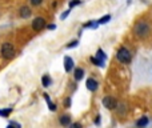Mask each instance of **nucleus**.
<instances>
[{
	"label": "nucleus",
	"instance_id": "6ab92c4d",
	"mask_svg": "<svg viewBox=\"0 0 152 128\" xmlns=\"http://www.w3.org/2000/svg\"><path fill=\"white\" fill-rule=\"evenodd\" d=\"M12 112V108H4V110H0V116L1 118H8Z\"/></svg>",
	"mask_w": 152,
	"mask_h": 128
},
{
	"label": "nucleus",
	"instance_id": "a211bd4d",
	"mask_svg": "<svg viewBox=\"0 0 152 128\" xmlns=\"http://www.w3.org/2000/svg\"><path fill=\"white\" fill-rule=\"evenodd\" d=\"M97 21L96 20H90L87 21V23H84L83 24V28H92V29H95V28H97Z\"/></svg>",
	"mask_w": 152,
	"mask_h": 128
},
{
	"label": "nucleus",
	"instance_id": "9d476101",
	"mask_svg": "<svg viewBox=\"0 0 152 128\" xmlns=\"http://www.w3.org/2000/svg\"><path fill=\"white\" fill-rule=\"evenodd\" d=\"M73 79H75V81H80V80H83L84 77V69L81 68V67H76V68H73Z\"/></svg>",
	"mask_w": 152,
	"mask_h": 128
},
{
	"label": "nucleus",
	"instance_id": "7ed1b4c3",
	"mask_svg": "<svg viewBox=\"0 0 152 128\" xmlns=\"http://www.w3.org/2000/svg\"><path fill=\"white\" fill-rule=\"evenodd\" d=\"M0 53L3 56V59L5 60H12L16 55V49H15L14 44L11 42H4L1 44V48H0Z\"/></svg>",
	"mask_w": 152,
	"mask_h": 128
},
{
	"label": "nucleus",
	"instance_id": "dca6fc26",
	"mask_svg": "<svg viewBox=\"0 0 152 128\" xmlns=\"http://www.w3.org/2000/svg\"><path fill=\"white\" fill-rule=\"evenodd\" d=\"M111 19H112V16H111L110 14H107V15H104L103 17H100L99 20H96V21H97V24H99V25H103V24H107Z\"/></svg>",
	"mask_w": 152,
	"mask_h": 128
},
{
	"label": "nucleus",
	"instance_id": "f03ea898",
	"mask_svg": "<svg viewBox=\"0 0 152 128\" xmlns=\"http://www.w3.org/2000/svg\"><path fill=\"white\" fill-rule=\"evenodd\" d=\"M116 60L121 64H131L132 62V53L131 51L124 47V45H121L120 48L116 51Z\"/></svg>",
	"mask_w": 152,
	"mask_h": 128
},
{
	"label": "nucleus",
	"instance_id": "1a4fd4ad",
	"mask_svg": "<svg viewBox=\"0 0 152 128\" xmlns=\"http://www.w3.org/2000/svg\"><path fill=\"white\" fill-rule=\"evenodd\" d=\"M19 16H20L21 19H24V20L29 19V17L32 16L31 7H29V5H23V7H20V10H19Z\"/></svg>",
	"mask_w": 152,
	"mask_h": 128
},
{
	"label": "nucleus",
	"instance_id": "423d86ee",
	"mask_svg": "<svg viewBox=\"0 0 152 128\" xmlns=\"http://www.w3.org/2000/svg\"><path fill=\"white\" fill-rule=\"evenodd\" d=\"M114 111L116 112V115H118L119 118H124V116H127V114H128V105H127V103H124V101H118V104H116V108H115Z\"/></svg>",
	"mask_w": 152,
	"mask_h": 128
},
{
	"label": "nucleus",
	"instance_id": "f3484780",
	"mask_svg": "<svg viewBox=\"0 0 152 128\" xmlns=\"http://www.w3.org/2000/svg\"><path fill=\"white\" fill-rule=\"evenodd\" d=\"M95 56H96L97 59L104 60V62H107V59H108V57H107V55H105V52H104L101 48H99V49H97V51H96V55H95Z\"/></svg>",
	"mask_w": 152,
	"mask_h": 128
},
{
	"label": "nucleus",
	"instance_id": "9b49d317",
	"mask_svg": "<svg viewBox=\"0 0 152 128\" xmlns=\"http://www.w3.org/2000/svg\"><path fill=\"white\" fill-rule=\"evenodd\" d=\"M71 121H72V119H71V115L68 114H63L59 118V124L63 125V127H68L71 124Z\"/></svg>",
	"mask_w": 152,
	"mask_h": 128
},
{
	"label": "nucleus",
	"instance_id": "2eb2a0df",
	"mask_svg": "<svg viewBox=\"0 0 152 128\" xmlns=\"http://www.w3.org/2000/svg\"><path fill=\"white\" fill-rule=\"evenodd\" d=\"M90 60H91V63H93V66H96V67H99V68H103L105 64H104V60H100V59H97L96 56H91L90 57Z\"/></svg>",
	"mask_w": 152,
	"mask_h": 128
},
{
	"label": "nucleus",
	"instance_id": "bb28decb",
	"mask_svg": "<svg viewBox=\"0 0 152 128\" xmlns=\"http://www.w3.org/2000/svg\"><path fill=\"white\" fill-rule=\"evenodd\" d=\"M45 28H47L48 31H55V29H56V24H53V23H52V24H45Z\"/></svg>",
	"mask_w": 152,
	"mask_h": 128
},
{
	"label": "nucleus",
	"instance_id": "5701e85b",
	"mask_svg": "<svg viewBox=\"0 0 152 128\" xmlns=\"http://www.w3.org/2000/svg\"><path fill=\"white\" fill-rule=\"evenodd\" d=\"M71 11H72V10H71V8H68V10H67V11H64V12H63L62 15H60V20H66L67 17H68L69 15H71Z\"/></svg>",
	"mask_w": 152,
	"mask_h": 128
},
{
	"label": "nucleus",
	"instance_id": "4468645a",
	"mask_svg": "<svg viewBox=\"0 0 152 128\" xmlns=\"http://www.w3.org/2000/svg\"><path fill=\"white\" fill-rule=\"evenodd\" d=\"M43 96H44L45 101H47V104H48L49 111L55 112V111H56V104H55V103H53V101L51 100V97H49V95H48V94H43Z\"/></svg>",
	"mask_w": 152,
	"mask_h": 128
},
{
	"label": "nucleus",
	"instance_id": "412c9836",
	"mask_svg": "<svg viewBox=\"0 0 152 128\" xmlns=\"http://www.w3.org/2000/svg\"><path fill=\"white\" fill-rule=\"evenodd\" d=\"M79 39H75V40H72V42L71 43H68V44L66 45V48L67 49H72V48H75V47H77V45H79Z\"/></svg>",
	"mask_w": 152,
	"mask_h": 128
},
{
	"label": "nucleus",
	"instance_id": "39448f33",
	"mask_svg": "<svg viewBox=\"0 0 152 128\" xmlns=\"http://www.w3.org/2000/svg\"><path fill=\"white\" fill-rule=\"evenodd\" d=\"M101 103H103V105L107 108V110H110V111H114L115 108H116L118 100H116L114 96H111V95H105V96L103 97Z\"/></svg>",
	"mask_w": 152,
	"mask_h": 128
},
{
	"label": "nucleus",
	"instance_id": "4be33fe9",
	"mask_svg": "<svg viewBox=\"0 0 152 128\" xmlns=\"http://www.w3.org/2000/svg\"><path fill=\"white\" fill-rule=\"evenodd\" d=\"M44 0H29V4H31L32 7H40L43 4Z\"/></svg>",
	"mask_w": 152,
	"mask_h": 128
},
{
	"label": "nucleus",
	"instance_id": "cd10ccee",
	"mask_svg": "<svg viewBox=\"0 0 152 128\" xmlns=\"http://www.w3.org/2000/svg\"><path fill=\"white\" fill-rule=\"evenodd\" d=\"M68 127H75V128H81V124L80 123H71Z\"/></svg>",
	"mask_w": 152,
	"mask_h": 128
},
{
	"label": "nucleus",
	"instance_id": "393cba45",
	"mask_svg": "<svg viewBox=\"0 0 152 128\" xmlns=\"http://www.w3.org/2000/svg\"><path fill=\"white\" fill-rule=\"evenodd\" d=\"M7 127H17V128H21V124L20 123H17V121H10V123H8V125Z\"/></svg>",
	"mask_w": 152,
	"mask_h": 128
},
{
	"label": "nucleus",
	"instance_id": "0eeeda50",
	"mask_svg": "<svg viewBox=\"0 0 152 128\" xmlns=\"http://www.w3.org/2000/svg\"><path fill=\"white\" fill-rule=\"evenodd\" d=\"M86 87H87V90L91 91V92H96V91L99 90V81H97L95 77L90 76L86 80Z\"/></svg>",
	"mask_w": 152,
	"mask_h": 128
},
{
	"label": "nucleus",
	"instance_id": "ddd939ff",
	"mask_svg": "<svg viewBox=\"0 0 152 128\" xmlns=\"http://www.w3.org/2000/svg\"><path fill=\"white\" fill-rule=\"evenodd\" d=\"M42 86L44 87V88H48V87L52 86V77L49 76L48 73H45V75L42 76Z\"/></svg>",
	"mask_w": 152,
	"mask_h": 128
},
{
	"label": "nucleus",
	"instance_id": "aec40b11",
	"mask_svg": "<svg viewBox=\"0 0 152 128\" xmlns=\"http://www.w3.org/2000/svg\"><path fill=\"white\" fill-rule=\"evenodd\" d=\"M83 3V0H71L68 3V8H75V7H77V5H80V4Z\"/></svg>",
	"mask_w": 152,
	"mask_h": 128
},
{
	"label": "nucleus",
	"instance_id": "f8f14e48",
	"mask_svg": "<svg viewBox=\"0 0 152 128\" xmlns=\"http://www.w3.org/2000/svg\"><path fill=\"white\" fill-rule=\"evenodd\" d=\"M149 124V118L148 116H142V118H139L138 120L135 121V125L139 128H144Z\"/></svg>",
	"mask_w": 152,
	"mask_h": 128
},
{
	"label": "nucleus",
	"instance_id": "6e6552de",
	"mask_svg": "<svg viewBox=\"0 0 152 128\" xmlns=\"http://www.w3.org/2000/svg\"><path fill=\"white\" fill-rule=\"evenodd\" d=\"M64 71H66L67 73H71L73 71V68H75V63H73V59L71 57V56H64Z\"/></svg>",
	"mask_w": 152,
	"mask_h": 128
},
{
	"label": "nucleus",
	"instance_id": "f257e3e1",
	"mask_svg": "<svg viewBox=\"0 0 152 128\" xmlns=\"http://www.w3.org/2000/svg\"><path fill=\"white\" fill-rule=\"evenodd\" d=\"M132 34L135 35L138 39H140V40H147L152 34L151 23L148 20H145V19L136 20V23L134 24V28H132Z\"/></svg>",
	"mask_w": 152,
	"mask_h": 128
},
{
	"label": "nucleus",
	"instance_id": "20e7f679",
	"mask_svg": "<svg viewBox=\"0 0 152 128\" xmlns=\"http://www.w3.org/2000/svg\"><path fill=\"white\" fill-rule=\"evenodd\" d=\"M45 24H47V21H45V19L43 16H36L32 20V29H34L35 32H40L43 31L45 28Z\"/></svg>",
	"mask_w": 152,
	"mask_h": 128
},
{
	"label": "nucleus",
	"instance_id": "a878e982",
	"mask_svg": "<svg viewBox=\"0 0 152 128\" xmlns=\"http://www.w3.org/2000/svg\"><path fill=\"white\" fill-rule=\"evenodd\" d=\"M93 123H95L96 125H100L101 124V116H100V115H96V118H95Z\"/></svg>",
	"mask_w": 152,
	"mask_h": 128
},
{
	"label": "nucleus",
	"instance_id": "b1692460",
	"mask_svg": "<svg viewBox=\"0 0 152 128\" xmlns=\"http://www.w3.org/2000/svg\"><path fill=\"white\" fill-rule=\"evenodd\" d=\"M71 104H72V99H71V97H67L66 100H64V103H63V105H64V108H67V110H68L69 107H71Z\"/></svg>",
	"mask_w": 152,
	"mask_h": 128
}]
</instances>
